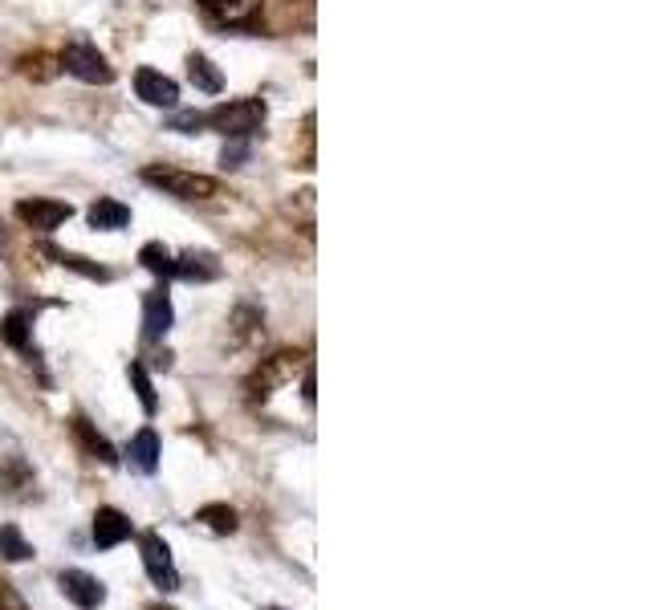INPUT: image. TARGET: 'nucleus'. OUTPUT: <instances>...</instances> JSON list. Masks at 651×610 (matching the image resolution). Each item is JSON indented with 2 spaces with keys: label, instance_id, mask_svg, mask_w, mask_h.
<instances>
[{
  "label": "nucleus",
  "instance_id": "nucleus-1",
  "mask_svg": "<svg viewBox=\"0 0 651 610\" xmlns=\"http://www.w3.org/2000/svg\"><path fill=\"white\" fill-rule=\"evenodd\" d=\"M143 183L159 188L163 196L188 200V204H212V200L224 196L220 179L200 175V171H188V167H175V163H147L143 167Z\"/></svg>",
  "mask_w": 651,
  "mask_h": 610
},
{
  "label": "nucleus",
  "instance_id": "nucleus-2",
  "mask_svg": "<svg viewBox=\"0 0 651 610\" xmlns=\"http://www.w3.org/2000/svg\"><path fill=\"white\" fill-rule=\"evenodd\" d=\"M265 102L261 98H232V102H220L204 114V127L220 131L224 139H249L265 127Z\"/></svg>",
  "mask_w": 651,
  "mask_h": 610
},
{
  "label": "nucleus",
  "instance_id": "nucleus-3",
  "mask_svg": "<svg viewBox=\"0 0 651 610\" xmlns=\"http://www.w3.org/2000/svg\"><path fill=\"white\" fill-rule=\"evenodd\" d=\"M62 61V70L66 74H74L78 82H90V86H110L114 82V70H110V61L94 49V45H86V41H74V45H66V53L57 57Z\"/></svg>",
  "mask_w": 651,
  "mask_h": 610
},
{
  "label": "nucleus",
  "instance_id": "nucleus-4",
  "mask_svg": "<svg viewBox=\"0 0 651 610\" xmlns=\"http://www.w3.org/2000/svg\"><path fill=\"white\" fill-rule=\"evenodd\" d=\"M298 371H306V358L298 350H281V354H273V358L261 362V371L249 379V395L253 399H269L281 383H289Z\"/></svg>",
  "mask_w": 651,
  "mask_h": 610
},
{
  "label": "nucleus",
  "instance_id": "nucleus-5",
  "mask_svg": "<svg viewBox=\"0 0 651 610\" xmlns=\"http://www.w3.org/2000/svg\"><path fill=\"white\" fill-rule=\"evenodd\" d=\"M139 545H143V570H147V578L159 586V590H180V570H175V562H171V549H167V541L159 537V533H143L139 537Z\"/></svg>",
  "mask_w": 651,
  "mask_h": 610
},
{
  "label": "nucleus",
  "instance_id": "nucleus-6",
  "mask_svg": "<svg viewBox=\"0 0 651 610\" xmlns=\"http://www.w3.org/2000/svg\"><path fill=\"white\" fill-rule=\"evenodd\" d=\"M70 216H74L70 204L45 200V196H33V200H21V204H17V220H21L25 228H33V232H53V228H62Z\"/></svg>",
  "mask_w": 651,
  "mask_h": 610
},
{
  "label": "nucleus",
  "instance_id": "nucleus-7",
  "mask_svg": "<svg viewBox=\"0 0 651 610\" xmlns=\"http://www.w3.org/2000/svg\"><path fill=\"white\" fill-rule=\"evenodd\" d=\"M57 586H62V594L78 610H98L106 602V586L94 574H86V570H62V574H57Z\"/></svg>",
  "mask_w": 651,
  "mask_h": 610
},
{
  "label": "nucleus",
  "instance_id": "nucleus-8",
  "mask_svg": "<svg viewBox=\"0 0 651 610\" xmlns=\"http://www.w3.org/2000/svg\"><path fill=\"white\" fill-rule=\"evenodd\" d=\"M171 322H175V310H171L167 289H151L143 297V338L147 342H163L167 330H171Z\"/></svg>",
  "mask_w": 651,
  "mask_h": 610
},
{
  "label": "nucleus",
  "instance_id": "nucleus-9",
  "mask_svg": "<svg viewBox=\"0 0 651 610\" xmlns=\"http://www.w3.org/2000/svg\"><path fill=\"white\" fill-rule=\"evenodd\" d=\"M135 94L147 106H159V110H171L175 102H180V86H175L167 74H159V70H139L135 74Z\"/></svg>",
  "mask_w": 651,
  "mask_h": 610
},
{
  "label": "nucleus",
  "instance_id": "nucleus-10",
  "mask_svg": "<svg viewBox=\"0 0 651 610\" xmlns=\"http://www.w3.org/2000/svg\"><path fill=\"white\" fill-rule=\"evenodd\" d=\"M131 537V517L127 513H118V509H98L94 513V545L98 549H114V545H123Z\"/></svg>",
  "mask_w": 651,
  "mask_h": 610
},
{
  "label": "nucleus",
  "instance_id": "nucleus-11",
  "mask_svg": "<svg viewBox=\"0 0 651 610\" xmlns=\"http://www.w3.org/2000/svg\"><path fill=\"white\" fill-rule=\"evenodd\" d=\"M86 220H90V228H98V232H118V228L131 224V208L118 204V200H110V196H98V200L90 204Z\"/></svg>",
  "mask_w": 651,
  "mask_h": 610
},
{
  "label": "nucleus",
  "instance_id": "nucleus-12",
  "mask_svg": "<svg viewBox=\"0 0 651 610\" xmlns=\"http://www.w3.org/2000/svg\"><path fill=\"white\" fill-rule=\"evenodd\" d=\"M171 277H184V281H216L220 277V261L212 253H184L175 257Z\"/></svg>",
  "mask_w": 651,
  "mask_h": 610
},
{
  "label": "nucleus",
  "instance_id": "nucleus-13",
  "mask_svg": "<svg viewBox=\"0 0 651 610\" xmlns=\"http://www.w3.org/2000/svg\"><path fill=\"white\" fill-rule=\"evenodd\" d=\"M127 456H131V464H135L139 472H147V476L159 468V436H155V427H143V432H135Z\"/></svg>",
  "mask_w": 651,
  "mask_h": 610
},
{
  "label": "nucleus",
  "instance_id": "nucleus-14",
  "mask_svg": "<svg viewBox=\"0 0 651 610\" xmlns=\"http://www.w3.org/2000/svg\"><path fill=\"white\" fill-rule=\"evenodd\" d=\"M0 342H9L13 350H29L33 342V314L29 310H13L0 318Z\"/></svg>",
  "mask_w": 651,
  "mask_h": 610
},
{
  "label": "nucleus",
  "instance_id": "nucleus-15",
  "mask_svg": "<svg viewBox=\"0 0 651 610\" xmlns=\"http://www.w3.org/2000/svg\"><path fill=\"white\" fill-rule=\"evenodd\" d=\"M70 427H74L78 444H82V448H86V452H90L94 460H102V464H114V460H118V456H114V448H110V440L94 432V423H90V419H82V415H78V419H74Z\"/></svg>",
  "mask_w": 651,
  "mask_h": 610
},
{
  "label": "nucleus",
  "instance_id": "nucleus-16",
  "mask_svg": "<svg viewBox=\"0 0 651 610\" xmlns=\"http://www.w3.org/2000/svg\"><path fill=\"white\" fill-rule=\"evenodd\" d=\"M257 5H261V0H204V9L212 17H220L224 25H245V21H253Z\"/></svg>",
  "mask_w": 651,
  "mask_h": 610
},
{
  "label": "nucleus",
  "instance_id": "nucleus-17",
  "mask_svg": "<svg viewBox=\"0 0 651 610\" xmlns=\"http://www.w3.org/2000/svg\"><path fill=\"white\" fill-rule=\"evenodd\" d=\"M188 78H192V86L204 90V94H220V90H224V74L212 66L204 53H192V57H188Z\"/></svg>",
  "mask_w": 651,
  "mask_h": 610
},
{
  "label": "nucleus",
  "instance_id": "nucleus-18",
  "mask_svg": "<svg viewBox=\"0 0 651 610\" xmlns=\"http://www.w3.org/2000/svg\"><path fill=\"white\" fill-rule=\"evenodd\" d=\"M21 74L29 82H53L57 74H62V61L49 57V53H29V57H21Z\"/></svg>",
  "mask_w": 651,
  "mask_h": 610
},
{
  "label": "nucleus",
  "instance_id": "nucleus-19",
  "mask_svg": "<svg viewBox=\"0 0 651 610\" xmlns=\"http://www.w3.org/2000/svg\"><path fill=\"white\" fill-rule=\"evenodd\" d=\"M0 558L5 562H29L33 558V545L21 537L17 525H0Z\"/></svg>",
  "mask_w": 651,
  "mask_h": 610
},
{
  "label": "nucleus",
  "instance_id": "nucleus-20",
  "mask_svg": "<svg viewBox=\"0 0 651 610\" xmlns=\"http://www.w3.org/2000/svg\"><path fill=\"white\" fill-rule=\"evenodd\" d=\"M139 261H143V269L155 273V277H171V269H175L171 249H167V244H159V240L143 244V249H139Z\"/></svg>",
  "mask_w": 651,
  "mask_h": 610
},
{
  "label": "nucleus",
  "instance_id": "nucleus-21",
  "mask_svg": "<svg viewBox=\"0 0 651 610\" xmlns=\"http://www.w3.org/2000/svg\"><path fill=\"white\" fill-rule=\"evenodd\" d=\"M127 379H131V387H135V395H139L143 411H147V415H155V411H159V395H155V383H151V375H147V366H143V362H131Z\"/></svg>",
  "mask_w": 651,
  "mask_h": 610
},
{
  "label": "nucleus",
  "instance_id": "nucleus-22",
  "mask_svg": "<svg viewBox=\"0 0 651 610\" xmlns=\"http://www.w3.org/2000/svg\"><path fill=\"white\" fill-rule=\"evenodd\" d=\"M196 521H204L212 533H236V509H228V505H204L196 513Z\"/></svg>",
  "mask_w": 651,
  "mask_h": 610
},
{
  "label": "nucleus",
  "instance_id": "nucleus-23",
  "mask_svg": "<svg viewBox=\"0 0 651 610\" xmlns=\"http://www.w3.org/2000/svg\"><path fill=\"white\" fill-rule=\"evenodd\" d=\"M49 257L57 261V265H66V269H74V273H82V277H90V281H106L110 273L102 269V265H90L86 257H78V253H62V249H49Z\"/></svg>",
  "mask_w": 651,
  "mask_h": 610
},
{
  "label": "nucleus",
  "instance_id": "nucleus-24",
  "mask_svg": "<svg viewBox=\"0 0 651 610\" xmlns=\"http://www.w3.org/2000/svg\"><path fill=\"white\" fill-rule=\"evenodd\" d=\"M249 159V139H228V147L220 151V163L224 167H245Z\"/></svg>",
  "mask_w": 651,
  "mask_h": 610
},
{
  "label": "nucleus",
  "instance_id": "nucleus-25",
  "mask_svg": "<svg viewBox=\"0 0 651 610\" xmlns=\"http://www.w3.org/2000/svg\"><path fill=\"white\" fill-rule=\"evenodd\" d=\"M200 127H204V114H196V110L175 114V118H171V131H180V135H196Z\"/></svg>",
  "mask_w": 651,
  "mask_h": 610
},
{
  "label": "nucleus",
  "instance_id": "nucleus-26",
  "mask_svg": "<svg viewBox=\"0 0 651 610\" xmlns=\"http://www.w3.org/2000/svg\"><path fill=\"white\" fill-rule=\"evenodd\" d=\"M302 399L314 407V371H310V366H306V375H302Z\"/></svg>",
  "mask_w": 651,
  "mask_h": 610
},
{
  "label": "nucleus",
  "instance_id": "nucleus-27",
  "mask_svg": "<svg viewBox=\"0 0 651 610\" xmlns=\"http://www.w3.org/2000/svg\"><path fill=\"white\" fill-rule=\"evenodd\" d=\"M0 249H5V232H0Z\"/></svg>",
  "mask_w": 651,
  "mask_h": 610
},
{
  "label": "nucleus",
  "instance_id": "nucleus-28",
  "mask_svg": "<svg viewBox=\"0 0 651 610\" xmlns=\"http://www.w3.org/2000/svg\"><path fill=\"white\" fill-rule=\"evenodd\" d=\"M151 610H171V606H151Z\"/></svg>",
  "mask_w": 651,
  "mask_h": 610
},
{
  "label": "nucleus",
  "instance_id": "nucleus-29",
  "mask_svg": "<svg viewBox=\"0 0 651 610\" xmlns=\"http://www.w3.org/2000/svg\"><path fill=\"white\" fill-rule=\"evenodd\" d=\"M265 610H281V606H265Z\"/></svg>",
  "mask_w": 651,
  "mask_h": 610
},
{
  "label": "nucleus",
  "instance_id": "nucleus-30",
  "mask_svg": "<svg viewBox=\"0 0 651 610\" xmlns=\"http://www.w3.org/2000/svg\"><path fill=\"white\" fill-rule=\"evenodd\" d=\"M13 610H21V602H17V606H13Z\"/></svg>",
  "mask_w": 651,
  "mask_h": 610
}]
</instances>
